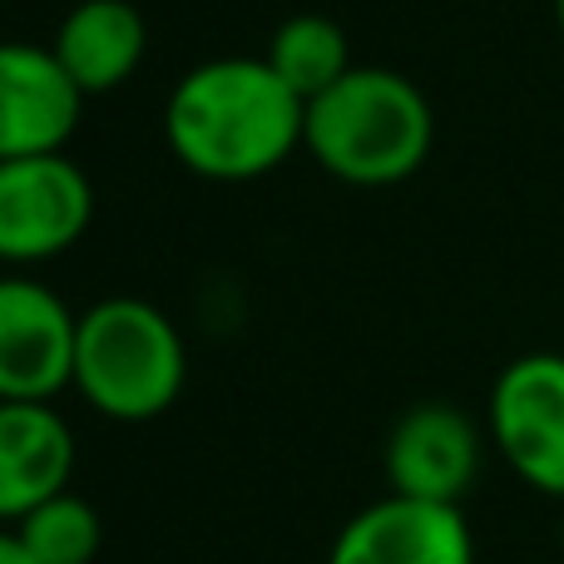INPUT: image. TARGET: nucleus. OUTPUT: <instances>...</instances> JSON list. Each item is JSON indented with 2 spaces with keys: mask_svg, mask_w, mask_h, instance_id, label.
<instances>
[{
  "mask_svg": "<svg viewBox=\"0 0 564 564\" xmlns=\"http://www.w3.org/2000/svg\"><path fill=\"white\" fill-rule=\"evenodd\" d=\"M307 105L268 59L224 55L194 65L164 105L169 154L214 184H253L302 144Z\"/></svg>",
  "mask_w": 564,
  "mask_h": 564,
  "instance_id": "1",
  "label": "nucleus"
},
{
  "mask_svg": "<svg viewBox=\"0 0 564 564\" xmlns=\"http://www.w3.org/2000/svg\"><path fill=\"white\" fill-rule=\"evenodd\" d=\"M302 144L341 184L387 188L421 174L436 144V115L406 75L351 65L332 89L307 99Z\"/></svg>",
  "mask_w": 564,
  "mask_h": 564,
  "instance_id": "2",
  "label": "nucleus"
},
{
  "mask_svg": "<svg viewBox=\"0 0 564 564\" xmlns=\"http://www.w3.org/2000/svg\"><path fill=\"white\" fill-rule=\"evenodd\" d=\"M188 351L178 327L144 297H105L79 312L75 391L109 421H154L178 401Z\"/></svg>",
  "mask_w": 564,
  "mask_h": 564,
  "instance_id": "3",
  "label": "nucleus"
},
{
  "mask_svg": "<svg viewBox=\"0 0 564 564\" xmlns=\"http://www.w3.org/2000/svg\"><path fill=\"white\" fill-rule=\"evenodd\" d=\"M95 224V184L69 154L0 164V263L35 268L69 253Z\"/></svg>",
  "mask_w": 564,
  "mask_h": 564,
  "instance_id": "4",
  "label": "nucleus"
},
{
  "mask_svg": "<svg viewBox=\"0 0 564 564\" xmlns=\"http://www.w3.org/2000/svg\"><path fill=\"white\" fill-rule=\"evenodd\" d=\"M486 426L530 490L564 500V351L506 361L486 401Z\"/></svg>",
  "mask_w": 564,
  "mask_h": 564,
  "instance_id": "5",
  "label": "nucleus"
},
{
  "mask_svg": "<svg viewBox=\"0 0 564 564\" xmlns=\"http://www.w3.org/2000/svg\"><path fill=\"white\" fill-rule=\"evenodd\" d=\"M79 312L35 278H0V401H55L75 387Z\"/></svg>",
  "mask_w": 564,
  "mask_h": 564,
  "instance_id": "6",
  "label": "nucleus"
},
{
  "mask_svg": "<svg viewBox=\"0 0 564 564\" xmlns=\"http://www.w3.org/2000/svg\"><path fill=\"white\" fill-rule=\"evenodd\" d=\"M85 115V89L65 75L50 45L0 40V164L65 154Z\"/></svg>",
  "mask_w": 564,
  "mask_h": 564,
  "instance_id": "7",
  "label": "nucleus"
},
{
  "mask_svg": "<svg viewBox=\"0 0 564 564\" xmlns=\"http://www.w3.org/2000/svg\"><path fill=\"white\" fill-rule=\"evenodd\" d=\"M327 564H476V535L460 506L391 490L337 530Z\"/></svg>",
  "mask_w": 564,
  "mask_h": 564,
  "instance_id": "8",
  "label": "nucleus"
},
{
  "mask_svg": "<svg viewBox=\"0 0 564 564\" xmlns=\"http://www.w3.org/2000/svg\"><path fill=\"white\" fill-rule=\"evenodd\" d=\"M480 426L451 401H421L391 426L381 466L397 496L460 506L480 476Z\"/></svg>",
  "mask_w": 564,
  "mask_h": 564,
  "instance_id": "9",
  "label": "nucleus"
},
{
  "mask_svg": "<svg viewBox=\"0 0 564 564\" xmlns=\"http://www.w3.org/2000/svg\"><path fill=\"white\" fill-rule=\"evenodd\" d=\"M75 431L55 401H0V525H20L35 506L69 490Z\"/></svg>",
  "mask_w": 564,
  "mask_h": 564,
  "instance_id": "10",
  "label": "nucleus"
},
{
  "mask_svg": "<svg viewBox=\"0 0 564 564\" xmlns=\"http://www.w3.org/2000/svg\"><path fill=\"white\" fill-rule=\"evenodd\" d=\"M50 50L65 65V75L85 89V99L109 95V89L129 85L134 69L144 65L149 20L139 15L134 0H79L59 20Z\"/></svg>",
  "mask_w": 564,
  "mask_h": 564,
  "instance_id": "11",
  "label": "nucleus"
},
{
  "mask_svg": "<svg viewBox=\"0 0 564 564\" xmlns=\"http://www.w3.org/2000/svg\"><path fill=\"white\" fill-rule=\"evenodd\" d=\"M263 59L282 75V85L307 105V99H317L322 89H332L351 69V40L327 15H292L278 25Z\"/></svg>",
  "mask_w": 564,
  "mask_h": 564,
  "instance_id": "12",
  "label": "nucleus"
},
{
  "mask_svg": "<svg viewBox=\"0 0 564 564\" xmlns=\"http://www.w3.org/2000/svg\"><path fill=\"white\" fill-rule=\"evenodd\" d=\"M15 535L25 540V550L40 564H95L99 545H105L99 510L75 490H59L45 506H35L15 525Z\"/></svg>",
  "mask_w": 564,
  "mask_h": 564,
  "instance_id": "13",
  "label": "nucleus"
},
{
  "mask_svg": "<svg viewBox=\"0 0 564 564\" xmlns=\"http://www.w3.org/2000/svg\"><path fill=\"white\" fill-rule=\"evenodd\" d=\"M0 564H40L25 550V540L15 535V525H0Z\"/></svg>",
  "mask_w": 564,
  "mask_h": 564,
  "instance_id": "14",
  "label": "nucleus"
},
{
  "mask_svg": "<svg viewBox=\"0 0 564 564\" xmlns=\"http://www.w3.org/2000/svg\"><path fill=\"white\" fill-rule=\"evenodd\" d=\"M555 20H560V35H564V0H555Z\"/></svg>",
  "mask_w": 564,
  "mask_h": 564,
  "instance_id": "15",
  "label": "nucleus"
},
{
  "mask_svg": "<svg viewBox=\"0 0 564 564\" xmlns=\"http://www.w3.org/2000/svg\"><path fill=\"white\" fill-rule=\"evenodd\" d=\"M560 555H564V520H560Z\"/></svg>",
  "mask_w": 564,
  "mask_h": 564,
  "instance_id": "16",
  "label": "nucleus"
}]
</instances>
